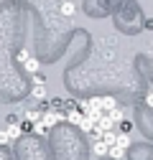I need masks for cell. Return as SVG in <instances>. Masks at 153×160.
Masks as SVG:
<instances>
[{
  "label": "cell",
  "mask_w": 153,
  "mask_h": 160,
  "mask_svg": "<svg viewBox=\"0 0 153 160\" xmlns=\"http://www.w3.org/2000/svg\"><path fill=\"white\" fill-rule=\"evenodd\" d=\"M33 132H36V135H46L49 130H46V127H44L41 122H36V125H33Z\"/></svg>",
  "instance_id": "obj_15"
},
{
  "label": "cell",
  "mask_w": 153,
  "mask_h": 160,
  "mask_svg": "<svg viewBox=\"0 0 153 160\" xmlns=\"http://www.w3.org/2000/svg\"><path fill=\"white\" fill-rule=\"evenodd\" d=\"M82 119H84V117H82L79 112H76V109H71V112L66 114V122H71V125H79V122H82Z\"/></svg>",
  "instance_id": "obj_9"
},
{
  "label": "cell",
  "mask_w": 153,
  "mask_h": 160,
  "mask_svg": "<svg viewBox=\"0 0 153 160\" xmlns=\"http://www.w3.org/2000/svg\"><path fill=\"white\" fill-rule=\"evenodd\" d=\"M18 58H21V61L26 64V61H28V58H31V53H28V51H21V53H18Z\"/></svg>",
  "instance_id": "obj_18"
},
{
  "label": "cell",
  "mask_w": 153,
  "mask_h": 160,
  "mask_svg": "<svg viewBox=\"0 0 153 160\" xmlns=\"http://www.w3.org/2000/svg\"><path fill=\"white\" fill-rule=\"evenodd\" d=\"M92 148H94V155H107V150H110V148L102 142V140H94V145H92Z\"/></svg>",
  "instance_id": "obj_6"
},
{
  "label": "cell",
  "mask_w": 153,
  "mask_h": 160,
  "mask_svg": "<svg viewBox=\"0 0 153 160\" xmlns=\"http://www.w3.org/2000/svg\"><path fill=\"white\" fill-rule=\"evenodd\" d=\"M145 104H148V107H153V92H148V94H145Z\"/></svg>",
  "instance_id": "obj_19"
},
{
  "label": "cell",
  "mask_w": 153,
  "mask_h": 160,
  "mask_svg": "<svg viewBox=\"0 0 153 160\" xmlns=\"http://www.w3.org/2000/svg\"><path fill=\"white\" fill-rule=\"evenodd\" d=\"M105 117L110 119V122H112V125H120V122H123V119H125V117H123V109H120V107H115V109H110V112H107Z\"/></svg>",
  "instance_id": "obj_1"
},
{
  "label": "cell",
  "mask_w": 153,
  "mask_h": 160,
  "mask_svg": "<svg viewBox=\"0 0 153 160\" xmlns=\"http://www.w3.org/2000/svg\"><path fill=\"white\" fill-rule=\"evenodd\" d=\"M5 135H8V140H18L23 135V130L18 127V125H8V130H5Z\"/></svg>",
  "instance_id": "obj_2"
},
{
  "label": "cell",
  "mask_w": 153,
  "mask_h": 160,
  "mask_svg": "<svg viewBox=\"0 0 153 160\" xmlns=\"http://www.w3.org/2000/svg\"><path fill=\"white\" fill-rule=\"evenodd\" d=\"M107 155H110L112 160H123V155H125V150H120V148H115V145H112V148L107 150Z\"/></svg>",
  "instance_id": "obj_11"
},
{
  "label": "cell",
  "mask_w": 153,
  "mask_h": 160,
  "mask_svg": "<svg viewBox=\"0 0 153 160\" xmlns=\"http://www.w3.org/2000/svg\"><path fill=\"white\" fill-rule=\"evenodd\" d=\"M18 127H21L23 132H33V125H31V122H26V119H23V122H21V125H18Z\"/></svg>",
  "instance_id": "obj_16"
},
{
  "label": "cell",
  "mask_w": 153,
  "mask_h": 160,
  "mask_svg": "<svg viewBox=\"0 0 153 160\" xmlns=\"http://www.w3.org/2000/svg\"><path fill=\"white\" fill-rule=\"evenodd\" d=\"M118 127H120V135H128V132L133 130V122H130V119H123V122H120Z\"/></svg>",
  "instance_id": "obj_13"
},
{
  "label": "cell",
  "mask_w": 153,
  "mask_h": 160,
  "mask_svg": "<svg viewBox=\"0 0 153 160\" xmlns=\"http://www.w3.org/2000/svg\"><path fill=\"white\" fill-rule=\"evenodd\" d=\"M79 127H82V132H87V135H92L94 132V122H92V119H82V122H79Z\"/></svg>",
  "instance_id": "obj_8"
},
{
  "label": "cell",
  "mask_w": 153,
  "mask_h": 160,
  "mask_svg": "<svg viewBox=\"0 0 153 160\" xmlns=\"http://www.w3.org/2000/svg\"><path fill=\"white\" fill-rule=\"evenodd\" d=\"M59 10H61V15H64V18H71V15H74V3H71V0H64Z\"/></svg>",
  "instance_id": "obj_3"
},
{
  "label": "cell",
  "mask_w": 153,
  "mask_h": 160,
  "mask_svg": "<svg viewBox=\"0 0 153 160\" xmlns=\"http://www.w3.org/2000/svg\"><path fill=\"white\" fill-rule=\"evenodd\" d=\"M115 137H118V135H115V130H107V132H102V137H100V140H102L107 148H112V145H115Z\"/></svg>",
  "instance_id": "obj_5"
},
{
  "label": "cell",
  "mask_w": 153,
  "mask_h": 160,
  "mask_svg": "<svg viewBox=\"0 0 153 160\" xmlns=\"http://www.w3.org/2000/svg\"><path fill=\"white\" fill-rule=\"evenodd\" d=\"M10 140H8V135H5V130H0V145H8Z\"/></svg>",
  "instance_id": "obj_17"
},
{
  "label": "cell",
  "mask_w": 153,
  "mask_h": 160,
  "mask_svg": "<svg viewBox=\"0 0 153 160\" xmlns=\"http://www.w3.org/2000/svg\"><path fill=\"white\" fill-rule=\"evenodd\" d=\"M118 104H115V99L112 97H102V104H100V109H105V112H110V109H115Z\"/></svg>",
  "instance_id": "obj_7"
},
{
  "label": "cell",
  "mask_w": 153,
  "mask_h": 160,
  "mask_svg": "<svg viewBox=\"0 0 153 160\" xmlns=\"http://www.w3.org/2000/svg\"><path fill=\"white\" fill-rule=\"evenodd\" d=\"M54 122H56V114H54V112H46V117H44V122H41V125L49 130V127H54Z\"/></svg>",
  "instance_id": "obj_12"
},
{
  "label": "cell",
  "mask_w": 153,
  "mask_h": 160,
  "mask_svg": "<svg viewBox=\"0 0 153 160\" xmlns=\"http://www.w3.org/2000/svg\"><path fill=\"white\" fill-rule=\"evenodd\" d=\"M23 66H26V71H31V74H36L38 69H41V64H38V61H36V58H28V61H26Z\"/></svg>",
  "instance_id": "obj_10"
},
{
  "label": "cell",
  "mask_w": 153,
  "mask_h": 160,
  "mask_svg": "<svg viewBox=\"0 0 153 160\" xmlns=\"http://www.w3.org/2000/svg\"><path fill=\"white\" fill-rule=\"evenodd\" d=\"M115 148L128 150V148H130V137H128V135H118V137H115Z\"/></svg>",
  "instance_id": "obj_4"
},
{
  "label": "cell",
  "mask_w": 153,
  "mask_h": 160,
  "mask_svg": "<svg viewBox=\"0 0 153 160\" xmlns=\"http://www.w3.org/2000/svg\"><path fill=\"white\" fill-rule=\"evenodd\" d=\"M33 97L44 102V99H46V89H44V87H33Z\"/></svg>",
  "instance_id": "obj_14"
}]
</instances>
